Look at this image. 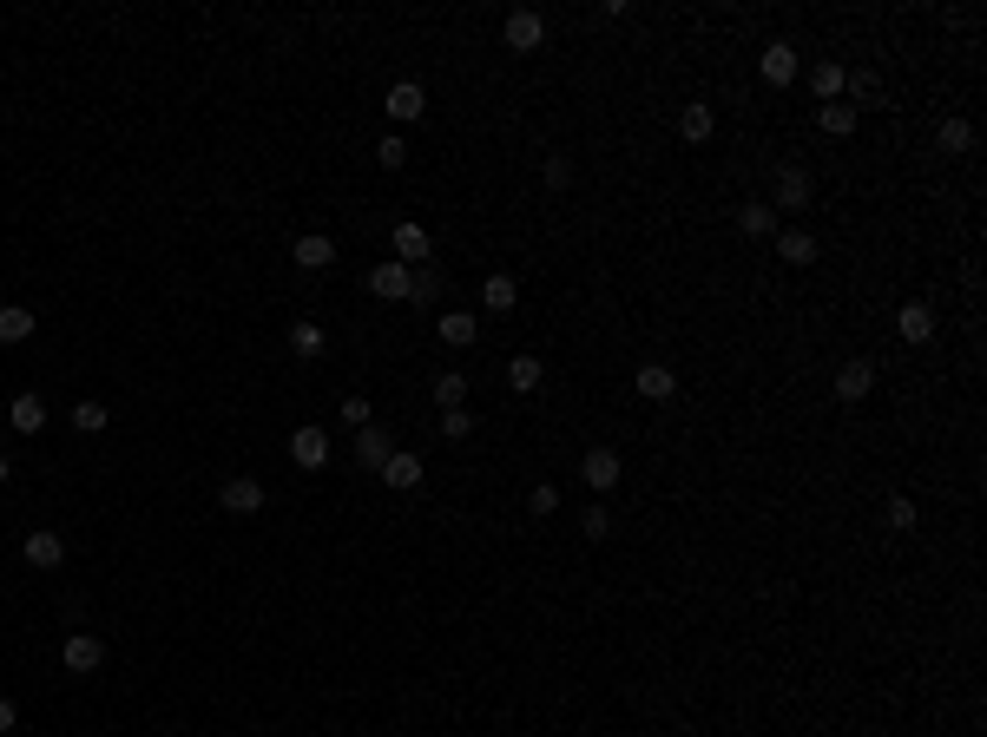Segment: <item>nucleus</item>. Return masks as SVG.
I'll use <instances>...</instances> for the list:
<instances>
[{
  "mask_svg": "<svg viewBox=\"0 0 987 737\" xmlns=\"http://www.w3.org/2000/svg\"><path fill=\"white\" fill-rule=\"evenodd\" d=\"M619 474H626V461L612 455V448H593V455L580 461V481L599 487V494H606V487H619Z\"/></svg>",
  "mask_w": 987,
  "mask_h": 737,
  "instance_id": "obj_6",
  "label": "nucleus"
},
{
  "mask_svg": "<svg viewBox=\"0 0 987 737\" xmlns=\"http://www.w3.org/2000/svg\"><path fill=\"white\" fill-rule=\"evenodd\" d=\"M435 402H441V415L461 408V402H468V376H461V369H441V376H435Z\"/></svg>",
  "mask_w": 987,
  "mask_h": 737,
  "instance_id": "obj_27",
  "label": "nucleus"
},
{
  "mask_svg": "<svg viewBox=\"0 0 987 737\" xmlns=\"http://www.w3.org/2000/svg\"><path fill=\"white\" fill-rule=\"evenodd\" d=\"M968 145H974L968 119H941V152H968Z\"/></svg>",
  "mask_w": 987,
  "mask_h": 737,
  "instance_id": "obj_30",
  "label": "nucleus"
},
{
  "mask_svg": "<svg viewBox=\"0 0 987 737\" xmlns=\"http://www.w3.org/2000/svg\"><path fill=\"white\" fill-rule=\"evenodd\" d=\"M14 718H20V711H14V698H0V731H14Z\"/></svg>",
  "mask_w": 987,
  "mask_h": 737,
  "instance_id": "obj_41",
  "label": "nucleus"
},
{
  "mask_svg": "<svg viewBox=\"0 0 987 737\" xmlns=\"http://www.w3.org/2000/svg\"><path fill=\"white\" fill-rule=\"evenodd\" d=\"M889 527H895V534H909V527H915V501H909V494H895V501H889Z\"/></svg>",
  "mask_w": 987,
  "mask_h": 737,
  "instance_id": "obj_36",
  "label": "nucleus"
},
{
  "mask_svg": "<svg viewBox=\"0 0 987 737\" xmlns=\"http://www.w3.org/2000/svg\"><path fill=\"white\" fill-rule=\"evenodd\" d=\"M843 93H849V99H882V79H876V73H849Z\"/></svg>",
  "mask_w": 987,
  "mask_h": 737,
  "instance_id": "obj_35",
  "label": "nucleus"
},
{
  "mask_svg": "<svg viewBox=\"0 0 987 737\" xmlns=\"http://www.w3.org/2000/svg\"><path fill=\"white\" fill-rule=\"evenodd\" d=\"M757 73H764V86H790V79H797V47H790V40H770Z\"/></svg>",
  "mask_w": 987,
  "mask_h": 737,
  "instance_id": "obj_4",
  "label": "nucleus"
},
{
  "mask_svg": "<svg viewBox=\"0 0 987 737\" xmlns=\"http://www.w3.org/2000/svg\"><path fill=\"white\" fill-rule=\"evenodd\" d=\"M343 422H356V428H369V422H376V415H369V402H362V395H349V402H343Z\"/></svg>",
  "mask_w": 987,
  "mask_h": 737,
  "instance_id": "obj_39",
  "label": "nucleus"
},
{
  "mask_svg": "<svg viewBox=\"0 0 987 737\" xmlns=\"http://www.w3.org/2000/svg\"><path fill=\"white\" fill-rule=\"evenodd\" d=\"M290 455H297V468H329V435L316 422H303L297 435H290Z\"/></svg>",
  "mask_w": 987,
  "mask_h": 737,
  "instance_id": "obj_5",
  "label": "nucleus"
},
{
  "mask_svg": "<svg viewBox=\"0 0 987 737\" xmlns=\"http://www.w3.org/2000/svg\"><path fill=\"white\" fill-rule=\"evenodd\" d=\"M632 389H639L645 402H672V395H678V376L665 369V362H645V369H632Z\"/></svg>",
  "mask_w": 987,
  "mask_h": 737,
  "instance_id": "obj_8",
  "label": "nucleus"
},
{
  "mask_svg": "<svg viewBox=\"0 0 987 737\" xmlns=\"http://www.w3.org/2000/svg\"><path fill=\"white\" fill-rule=\"evenodd\" d=\"M547 185H553V191L573 185V165H566V158H547Z\"/></svg>",
  "mask_w": 987,
  "mask_h": 737,
  "instance_id": "obj_40",
  "label": "nucleus"
},
{
  "mask_svg": "<svg viewBox=\"0 0 987 737\" xmlns=\"http://www.w3.org/2000/svg\"><path fill=\"white\" fill-rule=\"evenodd\" d=\"M218 501H224V514H257V507H264V481H257V474H231Z\"/></svg>",
  "mask_w": 987,
  "mask_h": 737,
  "instance_id": "obj_3",
  "label": "nucleus"
},
{
  "mask_svg": "<svg viewBox=\"0 0 987 737\" xmlns=\"http://www.w3.org/2000/svg\"><path fill=\"white\" fill-rule=\"evenodd\" d=\"M27 336H33V310L7 303V310H0V343H27Z\"/></svg>",
  "mask_w": 987,
  "mask_h": 737,
  "instance_id": "obj_28",
  "label": "nucleus"
},
{
  "mask_svg": "<svg viewBox=\"0 0 987 737\" xmlns=\"http://www.w3.org/2000/svg\"><path fill=\"white\" fill-rule=\"evenodd\" d=\"M7 422H14V435H40V428H47V402H40V395H14Z\"/></svg>",
  "mask_w": 987,
  "mask_h": 737,
  "instance_id": "obj_18",
  "label": "nucleus"
},
{
  "mask_svg": "<svg viewBox=\"0 0 987 737\" xmlns=\"http://www.w3.org/2000/svg\"><path fill=\"white\" fill-rule=\"evenodd\" d=\"M481 303H487V310H514V303H520V283L507 277V270H494V277L481 283Z\"/></svg>",
  "mask_w": 987,
  "mask_h": 737,
  "instance_id": "obj_24",
  "label": "nucleus"
},
{
  "mask_svg": "<svg viewBox=\"0 0 987 737\" xmlns=\"http://www.w3.org/2000/svg\"><path fill=\"white\" fill-rule=\"evenodd\" d=\"M73 428H79V435H106V408H99V402H79L73 408Z\"/></svg>",
  "mask_w": 987,
  "mask_h": 737,
  "instance_id": "obj_32",
  "label": "nucleus"
},
{
  "mask_svg": "<svg viewBox=\"0 0 987 737\" xmlns=\"http://www.w3.org/2000/svg\"><path fill=\"white\" fill-rule=\"evenodd\" d=\"M395 264H408V270H422V264H428V231H422L415 218L395 224Z\"/></svg>",
  "mask_w": 987,
  "mask_h": 737,
  "instance_id": "obj_9",
  "label": "nucleus"
},
{
  "mask_svg": "<svg viewBox=\"0 0 987 737\" xmlns=\"http://www.w3.org/2000/svg\"><path fill=\"white\" fill-rule=\"evenodd\" d=\"M895 330H902V343L922 349L928 336H935V310H928V303H909V310H895Z\"/></svg>",
  "mask_w": 987,
  "mask_h": 737,
  "instance_id": "obj_15",
  "label": "nucleus"
},
{
  "mask_svg": "<svg viewBox=\"0 0 987 737\" xmlns=\"http://www.w3.org/2000/svg\"><path fill=\"white\" fill-rule=\"evenodd\" d=\"M711 132H718V112H711V106H685V112H678V139H685V145H705Z\"/></svg>",
  "mask_w": 987,
  "mask_h": 737,
  "instance_id": "obj_19",
  "label": "nucleus"
},
{
  "mask_svg": "<svg viewBox=\"0 0 987 737\" xmlns=\"http://www.w3.org/2000/svg\"><path fill=\"white\" fill-rule=\"evenodd\" d=\"M290 257H297V270H329L336 264V244H329L323 231H303L297 244H290Z\"/></svg>",
  "mask_w": 987,
  "mask_h": 737,
  "instance_id": "obj_12",
  "label": "nucleus"
},
{
  "mask_svg": "<svg viewBox=\"0 0 987 737\" xmlns=\"http://www.w3.org/2000/svg\"><path fill=\"white\" fill-rule=\"evenodd\" d=\"M441 435H448V441H468L474 435V415H468V408H448V415H441Z\"/></svg>",
  "mask_w": 987,
  "mask_h": 737,
  "instance_id": "obj_34",
  "label": "nucleus"
},
{
  "mask_svg": "<svg viewBox=\"0 0 987 737\" xmlns=\"http://www.w3.org/2000/svg\"><path fill=\"white\" fill-rule=\"evenodd\" d=\"M777 257H784V264H816V237L810 231H777Z\"/></svg>",
  "mask_w": 987,
  "mask_h": 737,
  "instance_id": "obj_25",
  "label": "nucleus"
},
{
  "mask_svg": "<svg viewBox=\"0 0 987 737\" xmlns=\"http://www.w3.org/2000/svg\"><path fill=\"white\" fill-rule=\"evenodd\" d=\"M527 507H533V514H553V507H560V487H553V481H540V487L527 494Z\"/></svg>",
  "mask_w": 987,
  "mask_h": 737,
  "instance_id": "obj_38",
  "label": "nucleus"
},
{
  "mask_svg": "<svg viewBox=\"0 0 987 737\" xmlns=\"http://www.w3.org/2000/svg\"><path fill=\"white\" fill-rule=\"evenodd\" d=\"M810 172H803V165H784V172H777V204H770V211H810Z\"/></svg>",
  "mask_w": 987,
  "mask_h": 737,
  "instance_id": "obj_2",
  "label": "nucleus"
},
{
  "mask_svg": "<svg viewBox=\"0 0 987 737\" xmlns=\"http://www.w3.org/2000/svg\"><path fill=\"white\" fill-rule=\"evenodd\" d=\"M382 481H389L395 494H415V487H422V461H415V455H402V448H395V455L382 461Z\"/></svg>",
  "mask_w": 987,
  "mask_h": 737,
  "instance_id": "obj_17",
  "label": "nucleus"
},
{
  "mask_svg": "<svg viewBox=\"0 0 987 737\" xmlns=\"http://www.w3.org/2000/svg\"><path fill=\"white\" fill-rule=\"evenodd\" d=\"M501 40H507L514 53H533L540 40H547V20L533 14V7H514V14H507V27H501Z\"/></svg>",
  "mask_w": 987,
  "mask_h": 737,
  "instance_id": "obj_1",
  "label": "nucleus"
},
{
  "mask_svg": "<svg viewBox=\"0 0 987 737\" xmlns=\"http://www.w3.org/2000/svg\"><path fill=\"white\" fill-rule=\"evenodd\" d=\"M66 560V540L53 534V527H40V534H27V566H60Z\"/></svg>",
  "mask_w": 987,
  "mask_h": 737,
  "instance_id": "obj_21",
  "label": "nucleus"
},
{
  "mask_svg": "<svg viewBox=\"0 0 987 737\" xmlns=\"http://www.w3.org/2000/svg\"><path fill=\"white\" fill-rule=\"evenodd\" d=\"M580 534H586V540H606V534H612V514H606V507H586Z\"/></svg>",
  "mask_w": 987,
  "mask_h": 737,
  "instance_id": "obj_37",
  "label": "nucleus"
},
{
  "mask_svg": "<svg viewBox=\"0 0 987 737\" xmlns=\"http://www.w3.org/2000/svg\"><path fill=\"white\" fill-rule=\"evenodd\" d=\"M7 474H14V468H7V455H0V481H7Z\"/></svg>",
  "mask_w": 987,
  "mask_h": 737,
  "instance_id": "obj_42",
  "label": "nucleus"
},
{
  "mask_svg": "<svg viewBox=\"0 0 987 737\" xmlns=\"http://www.w3.org/2000/svg\"><path fill=\"white\" fill-rule=\"evenodd\" d=\"M540 382H547V362H540V356H514V362H507V389H514V395H533Z\"/></svg>",
  "mask_w": 987,
  "mask_h": 737,
  "instance_id": "obj_20",
  "label": "nucleus"
},
{
  "mask_svg": "<svg viewBox=\"0 0 987 737\" xmlns=\"http://www.w3.org/2000/svg\"><path fill=\"white\" fill-rule=\"evenodd\" d=\"M422 112H428V99H422V86H415V79L389 86V119H395V126H415Z\"/></svg>",
  "mask_w": 987,
  "mask_h": 737,
  "instance_id": "obj_13",
  "label": "nucleus"
},
{
  "mask_svg": "<svg viewBox=\"0 0 987 737\" xmlns=\"http://www.w3.org/2000/svg\"><path fill=\"white\" fill-rule=\"evenodd\" d=\"M99 665H106V639L73 632V639H66V672H99Z\"/></svg>",
  "mask_w": 987,
  "mask_h": 737,
  "instance_id": "obj_11",
  "label": "nucleus"
},
{
  "mask_svg": "<svg viewBox=\"0 0 987 737\" xmlns=\"http://www.w3.org/2000/svg\"><path fill=\"white\" fill-rule=\"evenodd\" d=\"M816 126L830 132V139H849V132H856V106H849V99H830V106L816 112Z\"/></svg>",
  "mask_w": 987,
  "mask_h": 737,
  "instance_id": "obj_23",
  "label": "nucleus"
},
{
  "mask_svg": "<svg viewBox=\"0 0 987 737\" xmlns=\"http://www.w3.org/2000/svg\"><path fill=\"white\" fill-rule=\"evenodd\" d=\"M869 389H876V362H843L836 369V402H862Z\"/></svg>",
  "mask_w": 987,
  "mask_h": 737,
  "instance_id": "obj_10",
  "label": "nucleus"
},
{
  "mask_svg": "<svg viewBox=\"0 0 987 737\" xmlns=\"http://www.w3.org/2000/svg\"><path fill=\"white\" fill-rule=\"evenodd\" d=\"M408 283H415V270H408V264H376V270H369V290H376L382 303H408Z\"/></svg>",
  "mask_w": 987,
  "mask_h": 737,
  "instance_id": "obj_7",
  "label": "nucleus"
},
{
  "mask_svg": "<svg viewBox=\"0 0 987 737\" xmlns=\"http://www.w3.org/2000/svg\"><path fill=\"white\" fill-rule=\"evenodd\" d=\"M441 297V270H415V283H408V303H435Z\"/></svg>",
  "mask_w": 987,
  "mask_h": 737,
  "instance_id": "obj_33",
  "label": "nucleus"
},
{
  "mask_svg": "<svg viewBox=\"0 0 987 737\" xmlns=\"http://www.w3.org/2000/svg\"><path fill=\"white\" fill-rule=\"evenodd\" d=\"M435 330H441V343H448V349H468L474 336H481V316H474V310H448Z\"/></svg>",
  "mask_w": 987,
  "mask_h": 737,
  "instance_id": "obj_16",
  "label": "nucleus"
},
{
  "mask_svg": "<svg viewBox=\"0 0 987 737\" xmlns=\"http://www.w3.org/2000/svg\"><path fill=\"white\" fill-rule=\"evenodd\" d=\"M290 349H297V356H323V349H329L323 323H297V330H290Z\"/></svg>",
  "mask_w": 987,
  "mask_h": 737,
  "instance_id": "obj_29",
  "label": "nucleus"
},
{
  "mask_svg": "<svg viewBox=\"0 0 987 737\" xmlns=\"http://www.w3.org/2000/svg\"><path fill=\"white\" fill-rule=\"evenodd\" d=\"M843 60H816L810 66V86H816V99H823V106H830V99H843Z\"/></svg>",
  "mask_w": 987,
  "mask_h": 737,
  "instance_id": "obj_22",
  "label": "nucleus"
},
{
  "mask_svg": "<svg viewBox=\"0 0 987 737\" xmlns=\"http://www.w3.org/2000/svg\"><path fill=\"white\" fill-rule=\"evenodd\" d=\"M737 231L744 237H777V211H770V204H744V211H737Z\"/></svg>",
  "mask_w": 987,
  "mask_h": 737,
  "instance_id": "obj_26",
  "label": "nucleus"
},
{
  "mask_svg": "<svg viewBox=\"0 0 987 737\" xmlns=\"http://www.w3.org/2000/svg\"><path fill=\"white\" fill-rule=\"evenodd\" d=\"M376 165H382V172H402V165H408V145H402V132H389V139L376 145Z\"/></svg>",
  "mask_w": 987,
  "mask_h": 737,
  "instance_id": "obj_31",
  "label": "nucleus"
},
{
  "mask_svg": "<svg viewBox=\"0 0 987 737\" xmlns=\"http://www.w3.org/2000/svg\"><path fill=\"white\" fill-rule=\"evenodd\" d=\"M395 448H389V435H382V422H369V428H356V461L369 474H382V461H389Z\"/></svg>",
  "mask_w": 987,
  "mask_h": 737,
  "instance_id": "obj_14",
  "label": "nucleus"
}]
</instances>
